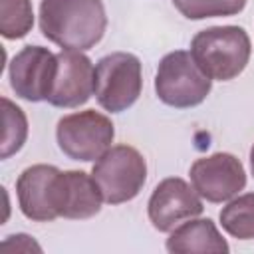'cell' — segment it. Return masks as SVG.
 I'll use <instances>...</instances> for the list:
<instances>
[{
  "instance_id": "6da1fadb",
  "label": "cell",
  "mask_w": 254,
  "mask_h": 254,
  "mask_svg": "<svg viewBox=\"0 0 254 254\" xmlns=\"http://www.w3.org/2000/svg\"><path fill=\"white\" fill-rule=\"evenodd\" d=\"M40 30L62 50H91L107 30L101 0H42Z\"/></svg>"
},
{
  "instance_id": "3957f363",
  "label": "cell",
  "mask_w": 254,
  "mask_h": 254,
  "mask_svg": "<svg viewBox=\"0 0 254 254\" xmlns=\"http://www.w3.org/2000/svg\"><path fill=\"white\" fill-rule=\"evenodd\" d=\"M212 87V79L198 67L192 54L175 50L163 56L155 73V93L159 101L175 109L200 105Z\"/></svg>"
},
{
  "instance_id": "8fae6325",
  "label": "cell",
  "mask_w": 254,
  "mask_h": 254,
  "mask_svg": "<svg viewBox=\"0 0 254 254\" xmlns=\"http://www.w3.org/2000/svg\"><path fill=\"white\" fill-rule=\"evenodd\" d=\"M48 103L62 109L79 107L89 101L95 89V65L77 50H62Z\"/></svg>"
},
{
  "instance_id": "ba28073f",
  "label": "cell",
  "mask_w": 254,
  "mask_h": 254,
  "mask_svg": "<svg viewBox=\"0 0 254 254\" xmlns=\"http://www.w3.org/2000/svg\"><path fill=\"white\" fill-rule=\"evenodd\" d=\"M190 185L206 202H226L246 187V171L232 153H212L190 165Z\"/></svg>"
},
{
  "instance_id": "5b68a950",
  "label": "cell",
  "mask_w": 254,
  "mask_h": 254,
  "mask_svg": "<svg viewBox=\"0 0 254 254\" xmlns=\"http://www.w3.org/2000/svg\"><path fill=\"white\" fill-rule=\"evenodd\" d=\"M91 177L99 185L107 204H121L141 192L147 181V163L135 147L111 145L93 163Z\"/></svg>"
},
{
  "instance_id": "9c48e42d",
  "label": "cell",
  "mask_w": 254,
  "mask_h": 254,
  "mask_svg": "<svg viewBox=\"0 0 254 254\" xmlns=\"http://www.w3.org/2000/svg\"><path fill=\"white\" fill-rule=\"evenodd\" d=\"M58 69V56L44 46H24L8 65L12 91L30 103L48 101Z\"/></svg>"
},
{
  "instance_id": "d6986e66",
  "label": "cell",
  "mask_w": 254,
  "mask_h": 254,
  "mask_svg": "<svg viewBox=\"0 0 254 254\" xmlns=\"http://www.w3.org/2000/svg\"><path fill=\"white\" fill-rule=\"evenodd\" d=\"M250 171H252V175H254V143H252V147H250Z\"/></svg>"
},
{
  "instance_id": "277c9868",
  "label": "cell",
  "mask_w": 254,
  "mask_h": 254,
  "mask_svg": "<svg viewBox=\"0 0 254 254\" xmlns=\"http://www.w3.org/2000/svg\"><path fill=\"white\" fill-rule=\"evenodd\" d=\"M143 91L141 60L129 52H113L95 64L93 95L109 113L127 111Z\"/></svg>"
},
{
  "instance_id": "8992f818",
  "label": "cell",
  "mask_w": 254,
  "mask_h": 254,
  "mask_svg": "<svg viewBox=\"0 0 254 254\" xmlns=\"http://www.w3.org/2000/svg\"><path fill=\"white\" fill-rule=\"evenodd\" d=\"M113 137V121L95 109H83L64 115L56 127L58 147L71 161H97L111 147Z\"/></svg>"
},
{
  "instance_id": "52a82bcc",
  "label": "cell",
  "mask_w": 254,
  "mask_h": 254,
  "mask_svg": "<svg viewBox=\"0 0 254 254\" xmlns=\"http://www.w3.org/2000/svg\"><path fill=\"white\" fill-rule=\"evenodd\" d=\"M62 173L54 165H32L16 179V196L22 214L34 222H52L60 218Z\"/></svg>"
},
{
  "instance_id": "2e32d148",
  "label": "cell",
  "mask_w": 254,
  "mask_h": 254,
  "mask_svg": "<svg viewBox=\"0 0 254 254\" xmlns=\"http://www.w3.org/2000/svg\"><path fill=\"white\" fill-rule=\"evenodd\" d=\"M34 28L32 0H0V34L6 40H20Z\"/></svg>"
},
{
  "instance_id": "7a4b0ae2",
  "label": "cell",
  "mask_w": 254,
  "mask_h": 254,
  "mask_svg": "<svg viewBox=\"0 0 254 254\" xmlns=\"http://www.w3.org/2000/svg\"><path fill=\"white\" fill-rule=\"evenodd\" d=\"M190 54L210 79L230 81L248 65L252 42L242 26H210L194 34Z\"/></svg>"
},
{
  "instance_id": "ac0fdd59",
  "label": "cell",
  "mask_w": 254,
  "mask_h": 254,
  "mask_svg": "<svg viewBox=\"0 0 254 254\" xmlns=\"http://www.w3.org/2000/svg\"><path fill=\"white\" fill-rule=\"evenodd\" d=\"M2 250H16V252H42V246L28 234H10L2 240Z\"/></svg>"
},
{
  "instance_id": "9a60e30c",
  "label": "cell",
  "mask_w": 254,
  "mask_h": 254,
  "mask_svg": "<svg viewBox=\"0 0 254 254\" xmlns=\"http://www.w3.org/2000/svg\"><path fill=\"white\" fill-rule=\"evenodd\" d=\"M0 103H2V123H4L0 157L8 159V157L16 155L28 139V117H26L24 109L20 105H16L14 101H10L8 97H2Z\"/></svg>"
},
{
  "instance_id": "30bf717a",
  "label": "cell",
  "mask_w": 254,
  "mask_h": 254,
  "mask_svg": "<svg viewBox=\"0 0 254 254\" xmlns=\"http://www.w3.org/2000/svg\"><path fill=\"white\" fill-rule=\"evenodd\" d=\"M204 210L200 194L181 177L163 179L151 192L147 214L155 230L171 232L181 222L200 216Z\"/></svg>"
},
{
  "instance_id": "e0dca14e",
  "label": "cell",
  "mask_w": 254,
  "mask_h": 254,
  "mask_svg": "<svg viewBox=\"0 0 254 254\" xmlns=\"http://www.w3.org/2000/svg\"><path fill=\"white\" fill-rule=\"evenodd\" d=\"M248 0H173V6L189 20L234 16L244 10Z\"/></svg>"
},
{
  "instance_id": "4fadbf2b",
  "label": "cell",
  "mask_w": 254,
  "mask_h": 254,
  "mask_svg": "<svg viewBox=\"0 0 254 254\" xmlns=\"http://www.w3.org/2000/svg\"><path fill=\"white\" fill-rule=\"evenodd\" d=\"M171 254H226L230 250L228 242L222 238L220 230L210 218H189L171 230L167 242Z\"/></svg>"
},
{
  "instance_id": "7c38bea8",
  "label": "cell",
  "mask_w": 254,
  "mask_h": 254,
  "mask_svg": "<svg viewBox=\"0 0 254 254\" xmlns=\"http://www.w3.org/2000/svg\"><path fill=\"white\" fill-rule=\"evenodd\" d=\"M103 194L99 185L85 171L62 173V204L60 216L69 220H85L101 210Z\"/></svg>"
},
{
  "instance_id": "5bb4252c",
  "label": "cell",
  "mask_w": 254,
  "mask_h": 254,
  "mask_svg": "<svg viewBox=\"0 0 254 254\" xmlns=\"http://www.w3.org/2000/svg\"><path fill=\"white\" fill-rule=\"evenodd\" d=\"M222 228L238 240H254V192L236 194L222 206L220 214Z\"/></svg>"
}]
</instances>
